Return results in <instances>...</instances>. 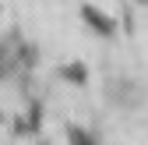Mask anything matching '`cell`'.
I'll use <instances>...</instances> for the list:
<instances>
[{"mask_svg":"<svg viewBox=\"0 0 148 145\" xmlns=\"http://www.w3.org/2000/svg\"><path fill=\"white\" fill-rule=\"evenodd\" d=\"M81 14H85V21L92 25V28H99L102 35H113V21H109V18L99 11V7H92V4H85L81 7Z\"/></svg>","mask_w":148,"mask_h":145,"instance_id":"1","label":"cell"},{"mask_svg":"<svg viewBox=\"0 0 148 145\" xmlns=\"http://www.w3.org/2000/svg\"><path fill=\"white\" fill-rule=\"evenodd\" d=\"M67 145H99L85 128H67Z\"/></svg>","mask_w":148,"mask_h":145,"instance_id":"2","label":"cell"},{"mask_svg":"<svg viewBox=\"0 0 148 145\" xmlns=\"http://www.w3.org/2000/svg\"><path fill=\"white\" fill-rule=\"evenodd\" d=\"M64 75H67L71 81H78V85H81V81L88 78V71H85V64H67V67H64Z\"/></svg>","mask_w":148,"mask_h":145,"instance_id":"3","label":"cell"}]
</instances>
